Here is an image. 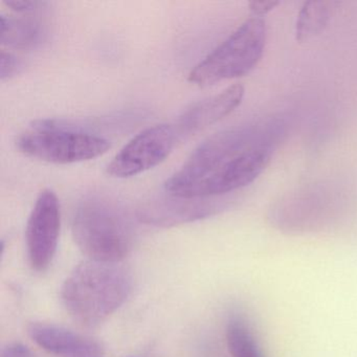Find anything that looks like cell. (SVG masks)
I'll use <instances>...</instances> for the list:
<instances>
[{
  "mask_svg": "<svg viewBox=\"0 0 357 357\" xmlns=\"http://www.w3.org/2000/svg\"><path fill=\"white\" fill-rule=\"evenodd\" d=\"M283 119L246 124L215 133L200 144L165 190L183 199H213L254 183L271 164L285 137Z\"/></svg>",
  "mask_w": 357,
  "mask_h": 357,
  "instance_id": "6da1fadb",
  "label": "cell"
},
{
  "mask_svg": "<svg viewBox=\"0 0 357 357\" xmlns=\"http://www.w3.org/2000/svg\"><path fill=\"white\" fill-rule=\"evenodd\" d=\"M131 290L132 278L124 266L89 260L66 278L61 300L74 321L83 327L95 328L126 302Z\"/></svg>",
  "mask_w": 357,
  "mask_h": 357,
  "instance_id": "7a4b0ae2",
  "label": "cell"
},
{
  "mask_svg": "<svg viewBox=\"0 0 357 357\" xmlns=\"http://www.w3.org/2000/svg\"><path fill=\"white\" fill-rule=\"evenodd\" d=\"M73 237L79 250L98 262L120 263L133 248L132 227L122 211L104 198H85L75 211Z\"/></svg>",
  "mask_w": 357,
  "mask_h": 357,
  "instance_id": "3957f363",
  "label": "cell"
},
{
  "mask_svg": "<svg viewBox=\"0 0 357 357\" xmlns=\"http://www.w3.org/2000/svg\"><path fill=\"white\" fill-rule=\"evenodd\" d=\"M266 36L265 20L256 16L248 18L195 66L188 80L197 86L206 87L246 76L262 59Z\"/></svg>",
  "mask_w": 357,
  "mask_h": 357,
  "instance_id": "277c9868",
  "label": "cell"
},
{
  "mask_svg": "<svg viewBox=\"0 0 357 357\" xmlns=\"http://www.w3.org/2000/svg\"><path fill=\"white\" fill-rule=\"evenodd\" d=\"M16 147L30 158L68 165L103 155L110 143L101 135L68 126L59 121L40 120L17 137Z\"/></svg>",
  "mask_w": 357,
  "mask_h": 357,
  "instance_id": "5b68a950",
  "label": "cell"
},
{
  "mask_svg": "<svg viewBox=\"0 0 357 357\" xmlns=\"http://www.w3.org/2000/svg\"><path fill=\"white\" fill-rule=\"evenodd\" d=\"M177 139L178 133L172 125H155L141 131L112 158L108 174L127 178L158 166L170 155Z\"/></svg>",
  "mask_w": 357,
  "mask_h": 357,
  "instance_id": "8992f818",
  "label": "cell"
},
{
  "mask_svg": "<svg viewBox=\"0 0 357 357\" xmlns=\"http://www.w3.org/2000/svg\"><path fill=\"white\" fill-rule=\"evenodd\" d=\"M61 227V211L55 192H40L26 225L29 261L34 271L43 273L51 266L57 250Z\"/></svg>",
  "mask_w": 357,
  "mask_h": 357,
  "instance_id": "52a82bcc",
  "label": "cell"
},
{
  "mask_svg": "<svg viewBox=\"0 0 357 357\" xmlns=\"http://www.w3.org/2000/svg\"><path fill=\"white\" fill-rule=\"evenodd\" d=\"M30 337L55 357H104L103 347L93 338L54 324L31 323Z\"/></svg>",
  "mask_w": 357,
  "mask_h": 357,
  "instance_id": "ba28073f",
  "label": "cell"
},
{
  "mask_svg": "<svg viewBox=\"0 0 357 357\" xmlns=\"http://www.w3.org/2000/svg\"><path fill=\"white\" fill-rule=\"evenodd\" d=\"M244 93L241 84H234L218 95L198 102L179 116L175 126L178 137L198 132L222 120L242 103Z\"/></svg>",
  "mask_w": 357,
  "mask_h": 357,
  "instance_id": "9c48e42d",
  "label": "cell"
},
{
  "mask_svg": "<svg viewBox=\"0 0 357 357\" xmlns=\"http://www.w3.org/2000/svg\"><path fill=\"white\" fill-rule=\"evenodd\" d=\"M172 197V200L148 204L139 211V219L148 225L156 227H173L204 218L225 208L220 202L210 199H183Z\"/></svg>",
  "mask_w": 357,
  "mask_h": 357,
  "instance_id": "30bf717a",
  "label": "cell"
},
{
  "mask_svg": "<svg viewBox=\"0 0 357 357\" xmlns=\"http://www.w3.org/2000/svg\"><path fill=\"white\" fill-rule=\"evenodd\" d=\"M37 13L22 16L0 15V43L13 50H32L38 47L47 38L45 22Z\"/></svg>",
  "mask_w": 357,
  "mask_h": 357,
  "instance_id": "8fae6325",
  "label": "cell"
},
{
  "mask_svg": "<svg viewBox=\"0 0 357 357\" xmlns=\"http://www.w3.org/2000/svg\"><path fill=\"white\" fill-rule=\"evenodd\" d=\"M225 337L231 357H264L250 323L241 313L229 315Z\"/></svg>",
  "mask_w": 357,
  "mask_h": 357,
  "instance_id": "7c38bea8",
  "label": "cell"
},
{
  "mask_svg": "<svg viewBox=\"0 0 357 357\" xmlns=\"http://www.w3.org/2000/svg\"><path fill=\"white\" fill-rule=\"evenodd\" d=\"M333 1H307L298 14L296 38L298 43L310 40L327 26L331 17Z\"/></svg>",
  "mask_w": 357,
  "mask_h": 357,
  "instance_id": "4fadbf2b",
  "label": "cell"
},
{
  "mask_svg": "<svg viewBox=\"0 0 357 357\" xmlns=\"http://www.w3.org/2000/svg\"><path fill=\"white\" fill-rule=\"evenodd\" d=\"M24 61L15 54L7 51V50H1V55H0V79L1 81L9 80V79L17 76L24 70Z\"/></svg>",
  "mask_w": 357,
  "mask_h": 357,
  "instance_id": "5bb4252c",
  "label": "cell"
},
{
  "mask_svg": "<svg viewBox=\"0 0 357 357\" xmlns=\"http://www.w3.org/2000/svg\"><path fill=\"white\" fill-rule=\"evenodd\" d=\"M3 3L17 14L37 13L43 11L47 5V3H41L36 0H5Z\"/></svg>",
  "mask_w": 357,
  "mask_h": 357,
  "instance_id": "9a60e30c",
  "label": "cell"
},
{
  "mask_svg": "<svg viewBox=\"0 0 357 357\" xmlns=\"http://www.w3.org/2000/svg\"><path fill=\"white\" fill-rule=\"evenodd\" d=\"M279 3V1H273V0H255V1H250L248 6L252 16L263 17L268 12L273 11Z\"/></svg>",
  "mask_w": 357,
  "mask_h": 357,
  "instance_id": "2e32d148",
  "label": "cell"
},
{
  "mask_svg": "<svg viewBox=\"0 0 357 357\" xmlns=\"http://www.w3.org/2000/svg\"><path fill=\"white\" fill-rule=\"evenodd\" d=\"M1 357H36V355L24 344L13 342L3 349Z\"/></svg>",
  "mask_w": 357,
  "mask_h": 357,
  "instance_id": "e0dca14e",
  "label": "cell"
}]
</instances>
